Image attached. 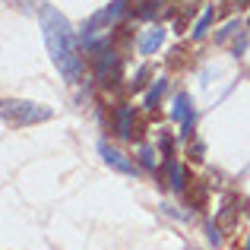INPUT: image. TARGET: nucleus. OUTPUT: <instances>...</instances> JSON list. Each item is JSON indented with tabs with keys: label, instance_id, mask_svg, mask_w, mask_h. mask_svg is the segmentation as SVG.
<instances>
[{
	"label": "nucleus",
	"instance_id": "17",
	"mask_svg": "<svg viewBox=\"0 0 250 250\" xmlns=\"http://www.w3.org/2000/svg\"><path fill=\"white\" fill-rule=\"evenodd\" d=\"M159 152H162V159H165V162L174 159V136H171L168 130H162V133H159Z\"/></svg>",
	"mask_w": 250,
	"mask_h": 250
},
{
	"label": "nucleus",
	"instance_id": "21",
	"mask_svg": "<svg viewBox=\"0 0 250 250\" xmlns=\"http://www.w3.org/2000/svg\"><path fill=\"white\" fill-rule=\"evenodd\" d=\"M162 212H168L171 219H181V222H190V212H181V209H174L171 203H162Z\"/></svg>",
	"mask_w": 250,
	"mask_h": 250
},
{
	"label": "nucleus",
	"instance_id": "19",
	"mask_svg": "<svg viewBox=\"0 0 250 250\" xmlns=\"http://www.w3.org/2000/svg\"><path fill=\"white\" fill-rule=\"evenodd\" d=\"M206 241L212 247L222 244V225H219V222H209V225H206Z\"/></svg>",
	"mask_w": 250,
	"mask_h": 250
},
{
	"label": "nucleus",
	"instance_id": "4",
	"mask_svg": "<svg viewBox=\"0 0 250 250\" xmlns=\"http://www.w3.org/2000/svg\"><path fill=\"white\" fill-rule=\"evenodd\" d=\"M171 121L181 124V130H177V140H181V143L193 140V130H196V108H193V98H190L187 92H177V95L171 98Z\"/></svg>",
	"mask_w": 250,
	"mask_h": 250
},
{
	"label": "nucleus",
	"instance_id": "2",
	"mask_svg": "<svg viewBox=\"0 0 250 250\" xmlns=\"http://www.w3.org/2000/svg\"><path fill=\"white\" fill-rule=\"evenodd\" d=\"M6 124H16V127H32V124H44L54 117V111L48 104H35V102H22V98H3V108H0Z\"/></svg>",
	"mask_w": 250,
	"mask_h": 250
},
{
	"label": "nucleus",
	"instance_id": "22",
	"mask_svg": "<svg viewBox=\"0 0 250 250\" xmlns=\"http://www.w3.org/2000/svg\"><path fill=\"white\" fill-rule=\"evenodd\" d=\"M3 3L6 6H22V10H25L29 3H42V0H3Z\"/></svg>",
	"mask_w": 250,
	"mask_h": 250
},
{
	"label": "nucleus",
	"instance_id": "20",
	"mask_svg": "<svg viewBox=\"0 0 250 250\" xmlns=\"http://www.w3.org/2000/svg\"><path fill=\"white\" fill-rule=\"evenodd\" d=\"M247 42H250V35H247V32H241V38H234V44H231V54H234V57H244Z\"/></svg>",
	"mask_w": 250,
	"mask_h": 250
},
{
	"label": "nucleus",
	"instance_id": "9",
	"mask_svg": "<svg viewBox=\"0 0 250 250\" xmlns=\"http://www.w3.org/2000/svg\"><path fill=\"white\" fill-rule=\"evenodd\" d=\"M162 6H165V0H133V6H130V19L152 22V19L162 13Z\"/></svg>",
	"mask_w": 250,
	"mask_h": 250
},
{
	"label": "nucleus",
	"instance_id": "6",
	"mask_svg": "<svg viewBox=\"0 0 250 250\" xmlns=\"http://www.w3.org/2000/svg\"><path fill=\"white\" fill-rule=\"evenodd\" d=\"M98 155H102V162L108 168H114L117 174H127V177H136V174H140V165H136V162H130L127 155H124L117 146H111L108 140L98 143Z\"/></svg>",
	"mask_w": 250,
	"mask_h": 250
},
{
	"label": "nucleus",
	"instance_id": "13",
	"mask_svg": "<svg viewBox=\"0 0 250 250\" xmlns=\"http://www.w3.org/2000/svg\"><path fill=\"white\" fill-rule=\"evenodd\" d=\"M187 206L193 209H206V196H209V184H190L187 187Z\"/></svg>",
	"mask_w": 250,
	"mask_h": 250
},
{
	"label": "nucleus",
	"instance_id": "5",
	"mask_svg": "<svg viewBox=\"0 0 250 250\" xmlns=\"http://www.w3.org/2000/svg\"><path fill=\"white\" fill-rule=\"evenodd\" d=\"M111 127H114V133L121 136V140H136V136H143L140 124H136V111H133V104H127V102H121L114 108Z\"/></svg>",
	"mask_w": 250,
	"mask_h": 250
},
{
	"label": "nucleus",
	"instance_id": "23",
	"mask_svg": "<svg viewBox=\"0 0 250 250\" xmlns=\"http://www.w3.org/2000/svg\"><path fill=\"white\" fill-rule=\"evenodd\" d=\"M244 250H250V241H247V244H244Z\"/></svg>",
	"mask_w": 250,
	"mask_h": 250
},
{
	"label": "nucleus",
	"instance_id": "11",
	"mask_svg": "<svg viewBox=\"0 0 250 250\" xmlns=\"http://www.w3.org/2000/svg\"><path fill=\"white\" fill-rule=\"evenodd\" d=\"M165 92H168V80H165V76L152 80V85H149L146 95H143V108H146V111H155V108H159V102L165 98Z\"/></svg>",
	"mask_w": 250,
	"mask_h": 250
},
{
	"label": "nucleus",
	"instance_id": "18",
	"mask_svg": "<svg viewBox=\"0 0 250 250\" xmlns=\"http://www.w3.org/2000/svg\"><path fill=\"white\" fill-rule=\"evenodd\" d=\"M187 159L190 162H203V159H206V143L193 140V143H190V149H187Z\"/></svg>",
	"mask_w": 250,
	"mask_h": 250
},
{
	"label": "nucleus",
	"instance_id": "7",
	"mask_svg": "<svg viewBox=\"0 0 250 250\" xmlns=\"http://www.w3.org/2000/svg\"><path fill=\"white\" fill-rule=\"evenodd\" d=\"M165 35H168L165 25H149V29H143V32H140V38H136V51H140L143 57L159 54V48L165 44Z\"/></svg>",
	"mask_w": 250,
	"mask_h": 250
},
{
	"label": "nucleus",
	"instance_id": "12",
	"mask_svg": "<svg viewBox=\"0 0 250 250\" xmlns=\"http://www.w3.org/2000/svg\"><path fill=\"white\" fill-rule=\"evenodd\" d=\"M212 22H215V6H206V10H203V16L196 19V25L190 29V38H193V42H203Z\"/></svg>",
	"mask_w": 250,
	"mask_h": 250
},
{
	"label": "nucleus",
	"instance_id": "14",
	"mask_svg": "<svg viewBox=\"0 0 250 250\" xmlns=\"http://www.w3.org/2000/svg\"><path fill=\"white\" fill-rule=\"evenodd\" d=\"M149 76H152V67H149V63H143V67L136 70L133 76H130L127 89H130V92H146L149 85H152V83H149Z\"/></svg>",
	"mask_w": 250,
	"mask_h": 250
},
{
	"label": "nucleus",
	"instance_id": "15",
	"mask_svg": "<svg viewBox=\"0 0 250 250\" xmlns=\"http://www.w3.org/2000/svg\"><path fill=\"white\" fill-rule=\"evenodd\" d=\"M238 32H244V22H241V19H228V22L215 32V44H225L228 38H234Z\"/></svg>",
	"mask_w": 250,
	"mask_h": 250
},
{
	"label": "nucleus",
	"instance_id": "16",
	"mask_svg": "<svg viewBox=\"0 0 250 250\" xmlns=\"http://www.w3.org/2000/svg\"><path fill=\"white\" fill-rule=\"evenodd\" d=\"M136 155H140V168L159 171V152H155L152 146H140V149H136Z\"/></svg>",
	"mask_w": 250,
	"mask_h": 250
},
{
	"label": "nucleus",
	"instance_id": "3",
	"mask_svg": "<svg viewBox=\"0 0 250 250\" xmlns=\"http://www.w3.org/2000/svg\"><path fill=\"white\" fill-rule=\"evenodd\" d=\"M92 63H95V83L102 85V89H117V85H121V54L114 51V42L104 44V48L92 57Z\"/></svg>",
	"mask_w": 250,
	"mask_h": 250
},
{
	"label": "nucleus",
	"instance_id": "24",
	"mask_svg": "<svg viewBox=\"0 0 250 250\" xmlns=\"http://www.w3.org/2000/svg\"><path fill=\"white\" fill-rule=\"evenodd\" d=\"M247 25H250V19H247Z\"/></svg>",
	"mask_w": 250,
	"mask_h": 250
},
{
	"label": "nucleus",
	"instance_id": "8",
	"mask_svg": "<svg viewBox=\"0 0 250 250\" xmlns=\"http://www.w3.org/2000/svg\"><path fill=\"white\" fill-rule=\"evenodd\" d=\"M165 184L174 190V193H187V187H190V171L184 168L177 159L165 162Z\"/></svg>",
	"mask_w": 250,
	"mask_h": 250
},
{
	"label": "nucleus",
	"instance_id": "1",
	"mask_svg": "<svg viewBox=\"0 0 250 250\" xmlns=\"http://www.w3.org/2000/svg\"><path fill=\"white\" fill-rule=\"evenodd\" d=\"M38 19H42V32H44L48 54H51V61H54V67L61 70V76L67 83H73V85L83 83V76H85L83 44H80V38H76L73 25H70V19L63 16L57 6H51V3L42 6Z\"/></svg>",
	"mask_w": 250,
	"mask_h": 250
},
{
	"label": "nucleus",
	"instance_id": "10",
	"mask_svg": "<svg viewBox=\"0 0 250 250\" xmlns=\"http://www.w3.org/2000/svg\"><path fill=\"white\" fill-rule=\"evenodd\" d=\"M238 219H241V200L238 196H228V200L219 206V212H215V222H219L222 228H234Z\"/></svg>",
	"mask_w": 250,
	"mask_h": 250
}]
</instances>
